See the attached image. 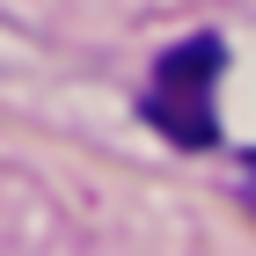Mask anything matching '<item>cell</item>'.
Wrapping results in <instances>:
<instances>
[{
    "label": "cell",
    "instance_id": "6da1fadb",
    "mask_svg": "<svg viewBox=\"0 0 256 256\" xmlns=\"http://www.w3.org/2000/svg\"><path fill=\"white\" fill-rule=\"evenodd\" d=\"M212 88H220V37H183L176 52H161V59H154L146 118L176 139V146H212V132H220Z\"/></svg>",
    "mask_w": 256,
    "mask_h": 256
}]
</instances>
